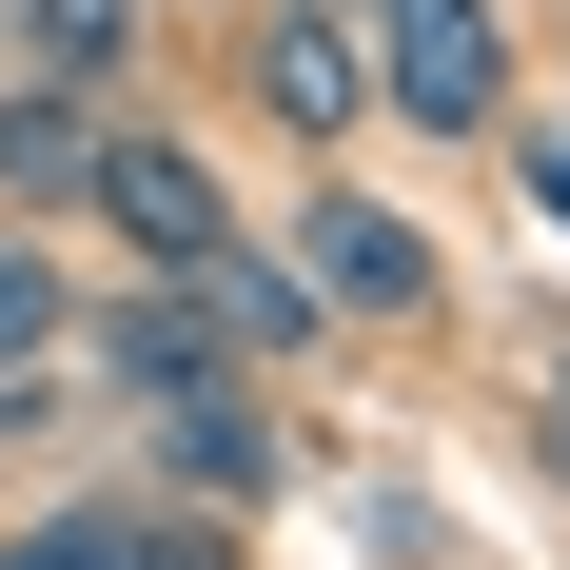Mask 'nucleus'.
<instances>
[{"label":"nucleus","mask_w":570,"mask_h":570,"mask_svg":"<svg viewBox=\"0 0 570 570\" xmlns=\"http://www.w3.org/2000/svg\"><path fill=\"white\" fill-rule=\"evenodd\" d=\"M394 138H512V0H354Z\"/></svg>","instance_id":"obj_1"},{"label":"nucleus","mask_w":570,"mask_h":570,"mask_svg":"<svg viewBox=\"0 0 570 570\" xmlns=\"http://www.w3.org/2000/svg\"><path fill=\"white\" fill-rule=\"evenodd\" d=\"M236 99L276 118L295 158H354V118H374V40H354V0H236Z\"/></svg>","instance_id":"obj_2"},{"label":"nucleus","mask_w":570,"mask_h":570,"mask_svg":"<svg viewBox=\"0 0 570 570\" xmlns=\"http://www.w3.org/2000/svg\"><path fill=\"white\" fill-rule=\"evenodd\" d=\"M295 295H315V315H335V335H413V315H433V236L394 217V197H354V177H315V197H295Z\"/></svg>","instance_id":"obj_3"},{"label":"nucleus","mask_w":570,"mask_h":570,"mask_svg":"<svg viewBox=\"0 0 570 570\" xmlns=\"http://www.w3.org/2000/svg\"><path fill=\"white\" fill-rule=\"evenodd\" d=\"M138 453H158V492L177 512H256V492H276L295 472V433H276V394H256V374H177V394H138Z\"/></svg>","instance_id":"obj_4"},{"label":"nucleus","mask_w":570,"mask_h":570,"mask_svg":"<svg viewBox=\"0 0 570 570\" xmlns=\"http://www.w3.org/2000/svg\"><path fill=\"white\" fill-rule=\"evenodd\" d=\"M79 217H99L118 256H138V276H197V256L236 236V177L197 158L177 118H118V158H99V197H79Z\"/></svg>","instance_id":"obj_5"},{"label":"nucleus","mask_w":570,"mask_h":570,"mask_svg":"<svg viewBox=\"0 0 570 570\" xmlns=\"http://www.w3.org/2000/svg\"><path fill=\"white\" fill-rule=\"evenodd\" d=\"M99 158H118V99H79V79H0V217H20V236L79 217Z\"/></svg>","instance_id":"obj_6"},{"label":"nucleus","mask_w":570,"mask_h":570,"mask_svg":"<svg viewBox=\"0 0 570 570\" xmlns=\"http://www.w3.org/2000/svg\"><path fill=\"white\" fill-rule=\"evenodd\" d=\"M177 295L217 315V354H236V374H256V354H315V335H335V315L295 295V256H276V236H217V256H197Z\"/></svg>","instance_id":"obj_7"},{"label":"nucleus","mask_w":570,"mask_h":570,"mask_svg":"<svg viewBox=\"0 0 570 570\" xmlns=\"http://www.w3.org/2000/svg\"><path fill=\"white\" fill-rule=\"evenodd\" d=\"M0 570H217L177 512H118V492H79V512H20L0 531Z\"/></svg>","instance_id":"obj_8"},{"label":"nucleus","mask_w":570,"mask_h":570,"mask_svg":"<svg viewBox=\"0 0 570 570\" xmlns=\"http://www.w3.org/2000/svg\"><path fill=\"white\" fill-rule=\"evenodd\" d=\"M79 315H99V295L59 276V236L0 217V394H20V374H59V354H79Z\"/></svg>","instance_id":"obj_9"},{"label":"nucleus","mask_w":570,"mask_h":570,"mask_svg":"<svg viewBox=\"0 0 570 570\" xmlns=\"http://www.w3.org/2000/svg\"><path fill=\"white\" fill-rule=\"evenodd\" d=\"M20 40H40V79L118 99V59H138V0H20Z\"/></svg>","instance_id":"obj_10"}]
</instances>
